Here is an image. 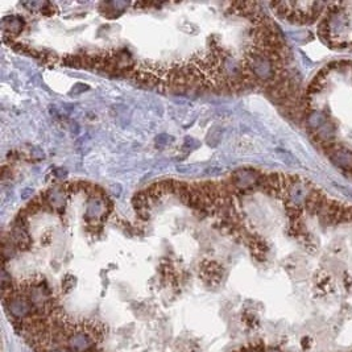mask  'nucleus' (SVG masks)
<instances>
[{"label": "nucleus", "mask_w": 352, "mask_h": 352, "mask_svg": "<svg viewBox=\"0 0 352 352\" xmlns=\"http://www.w3.org/2000/svg\"><path fill=\"white\" fill-rule=\"evenodd\" d=\"M199 276L207 285L216 286L221 284L222 279H223V268L218 262L205 261L201 264Z\"/></svg>", "instance_id": "1"}, {"label": "nucleus", "mask_w": 352, "mask_h": 352, "mask_svg": "<svg viewBox=\"0 0 352 352\" xmlns=\"http://www.w3.org/2000/svg\"><path fill=\"white\" fill-rule=\"evenodd\" d=\"M242 352H267V349H265L264 344L261 342H256L244 347Z\"/></svg>", "instance_id": "2"}, {"label": "nucleus", "mask_w": 352, "mask_h": 352, "mask_svg": "<svg viewBox=\"0 0 352 352\" xmlns=\"http://www.w3.org/2000/svg\"><path fill=\"white\" fill-rule=\"evenodd\" d=\"M267 352H280V351H279V349H276V348H269Z\"/></svg>", "instance_id": "3"}]
</instances>
